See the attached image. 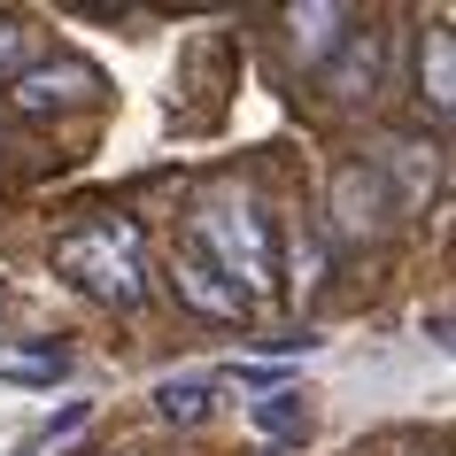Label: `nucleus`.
Instances as JSON below:
<instances>
[{
	"instance_id": "1",
	"label": "nucleus",
	"mask_w": 456,
	"mask_h": 456,
	"mask_svg": "<svg viewBox=\"0 0 456 456\" xmlns=\"http://www.w3.org/2000/svg\"><path fill=\"white\" fill-rule=\"evenodd\" d=\"M193 256L240 294V302H256V294L279 287L271 216L256 209V193H248V186H201V201H193Z\"/></svg>"
},
{
	"instance_id": "2",
	"label": "nucleus",
	"mask_w": 456,
	"mask_h": 456,
	"mask_svg": "<svg viewBox=\"0 0 456 456\" xmlns=\"http://www.w3.org/2000/svg\"><path fill=\"white\" fill-rule=\"evenodd\" d=\"M54 271L70 279L77 294H94L109 310H140L147 302V248L124 216H86L54 240Z\"/></svg>"
},
{
	"instance_id": "3",
	"label": "nucleus",
	"mask_w": 456,
	"mask_h": 456,
	"mask_svg": "<svg viewBox=\"0 0 456 456\" xmlns=\"http://www.w3.org/2000/svg\"><path fill=\"white\" fill-rule=\"evenodd\" d=\"M101 94V70L94 62H24V70L8 77V101H16V117H54V109H86Z\"/></svg>"
},
{
	"instance_id": "4",
	"label": "nucleus",
	"mask_w": 456,
	"mask_h": 456,
	"mask_svg": "<svg viewBox=\"0 0 456 456\" xmlns=\"http://www.w3.org/2000/svg\"><path fill=\"white\" fill-rule=\"evenodd\" d=\"M387 232V178L371 163H340L333 170V240L363 248Z\"/></svg>"
},
{
	"instance_id": "5",
	"label": "nucleus",
	"mask_w": 456,
	"mask_h": 456,
	"mask_svg": "<svg viewBox=\"0 0 456 456\" xmlns=\"http://www.w3.org/2000/svg\"><path fill=\"white\" fill-rule=\"evenodd\" d=\"M170 287H178V302H186L193 317H209V325H248V310H256V302H240V294L224 287V279H216V271L201 264L193 248L170 264Z\"/></svg>"
},
{
	"instance_id": "6",
	"label": "nucleus",
	"mask_w": 456,
	"mask_h": 456,
	"mask_svg": "<svg viewBox=\"0 0 456 456\" xmlns=\"http://www.w3.org/2000/svg\"><path fill=\"white\" fill-rule=\"evenodd\" d=\"M348 8H333V0H310V8H287V54L302 62V70H325L333 62V47L348 39Z\"/></svg>"
},
{
	"instance_id": "7",
	"label": "nucleus",
	"mask_w": 456,
	"mask_h": 456,
	"mask_svg": "<svg viewBox=\"0 0 456 456\" xmlns=\"http://www.w3.org/2000/svg\"><path fill=\"white\" fill-rule=\"evenodd\" d=\"M325 94L340 101V109H356V101H371V86H379V31L363 24V31H348L333 47V62H325Z\"/></svg>"
},
{
	"instance_id": "8",
	"label": "nucleus",
	"mask_w": 456,
	"mask_h": 456,
	"mask_svg": "<svg viewBox=\"0 0 456 456\" xmlns=\"http://www.w3.org/2000/svg\"><path fill=\"white\" fill-rule=\"evenodd\" d=\"M418 101L433 109V124H449V109H456V39H449V24L418 31Z\"/></svg>"
},
{
	"instance_id": "9",
	"label": "nucleus",
	"mask_w": 456,
	"mask_h": 456,
	"mask_svg": "<svg viewBox=\"0 0 456 456\" xmlns=\"http://www.w3.org/2000/svg\"><path fill=\"white\" fill-rule=\"evenodd\" d=\"M62 371H70V348H62V340H0V379L54 387Z\"/></svg>"
},
{
	"instance_id": "10",
	"label": "nucleus",
	"mask_w": 456,
	"mask_h": 456,
	"mask_svg": "<svg viewBox=\"0 0 456 456\" xmlns=\"http://www.w3.org/2000/svg\"><path fill=\"white\" fill-rule=\"evenodd\" d=\"M248 426H256V433H271V441H294V449H302L317 418H310V395L279 387V395H264V403H248Z\"/></svg>"
},
{
	"instance_id": "11",
	"label": "nucleus",
	"mask_w": 456,
	"mask_h": 456,
	"mask_svg": "<svg viewBox=\"0 0 456 456\" xmlns=\"http://www.w3.org/2000/svg\"><path fill=\"white\" fill-rule=\"evenodd\" d=\"M209 403H216V379H209V371H178V379L155 387V410H163L170 426H201Z\"/></svg>"
},
{
	"instance_id": "12",
	"label": "nucleus",
	"mask_w": 456,
	"mask_h": 456,
	"mask_svg": "<svg viewBox=\"0 0 456 456\" xmlns=\"http://www.w3.org/2000/svg\"><path fill=\"white\" fill-rule=\"evenodd\" d=\"M371 170H379V178L395 170V186H403L395 201H403V209H418V201L433 193V147H418V140H395V147H387V163H371Z\"/></svg>"
},
{
	"instance_id": "13",
	"label": "nucleus",
	"mask_w": 456,
	"mask_h": 456,
	"mask_svg": "<svg viewBox=\"0 0 456 456\" xmlns=\"http://www.w3.org/2000/svg\"><path fill=\"white\" fill-rule=\"evenodd\" d=\"M24 54H31L24 16H0V77H16V70H24Z\"/></svg>"
}]
</instances>
